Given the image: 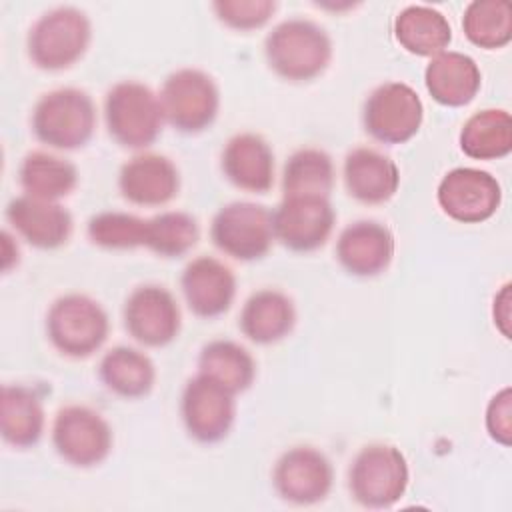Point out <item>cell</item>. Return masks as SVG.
Masks as SVG:
<instances>
[{"mask_svg":"<svg viewBox=\"0 0 512 512\" xmlns=\"http://www.w3.org/2000/svg\"><path fill=\"white\" fill-rule=\"evenodd\" d=\"M264 56L270 70L280 78L288 82H310L330 66L332 40L314 20L288 18L268 32Z\"/></svg>","mask_w":512,"mask_h":512,"instance_id":"obj_1","label":"cell"},{"mask_svg":"<svg viewBox=\"0 0 512 512\" xmlns=\"http://www.w3.org/2000/svg\"><path fill=\"white\" fill-rule=\"evenodd\" d=\"M96 130V104L80 88H56L40 96L32 110V132L38 142L56 150L86 146Z\"/></svg>","mask_w":512,"mask_h":512,"instance_id":"obj_2","label":"cell"},{"mask_svg":"<svg viewBox=\"0 0 512 512\" xmlns=\"http://www.w3.org/2000/svg\"><path fill=\"white\" fill-rule=\"evenodd\" d=\"M90 40L92 24L88 16L74 6H56L30 26L26 52L36 68L60 72L86 54Z\"/></svg>","mask_w":512,"mask_h":512,"instance_id":"obj_3","label":"cell"},{"mask_svg":"<svg viewBox=\"0 0 512 512\" xmlns=\"http://www.w3.org/2000/svg\"><path fill=\"white\" fill-rule=\"evenodd\" d=\"M104 122L110 138L132 150L156 142L164 126L160 96L138 80L116 82L104 98Z\"/></svg>","mask_w":512,"mask_h":512,"instance_id":"obj_4","label":"cell"},{"mask_svg":"<svg viewBox=\"0 0 512 512\" xmlns=\"http://www.w3.org/2000/svg\"><path fill=\"white\" fill-rule=\"evenodd\" d=\"M110 332L106 310L94 298L78 292L64 294L46 312V336L64 356L80 360L102 348Z\"/></svg>","mask_w":512,"mask_h":512,"instance_id":"obj_5","label":"cell"},{"mask_svg":"<svg viewBox=\"0 0 512 512\" xmlns=\"http://www.w3.org/2000/svg\"><path fill=\"white\" fill-rule=\"evenodd\" d=\"M410 468L400 448L384 442L364 446L348 470L352 498L372 510L392 508L406 492Z\"/></svg>","mask_w":512,"mask_h":512,"instance_id":"obj_6","label":"cell"},{"mask_svg":"<svg viewBox=\"0 0 512 512\" xmlns=\"http://www.w3.org/2000/svg\"><path fill=\"white\" fill-rule=\"evenodd\" d=\"M164 120L182 134H200L210 128L220 110V90L214 78L200 68H180L166 76L160 90Z\"/></svg>","mask_w":512,"mask_h":512,"instance_id":"obj_7","label":"cell"},{"mask_svg":"<svg viewBox=\"0 0 512 512\" xmlns=\"http://www.w3.org/2000/svg\"><path fill=\"white\" fill-rule=\"evenodd\" d=\"M424 104L418 92L398 80L376 86L362 106V126L376 142L394 146L412 140L422 126Z\"/></svg>","mask_w":512,"mask_h":512,"instance_id":"obj_8","label":"cell"},{"mask_svg":"<svg viewBox=\"0 0 512 512\" xmlns=\"http://www.w3.org/2000/svg\"><path fill=\"white\" fill-rule=\"evenodd\" d=\"M210 240L222 254L234 260H260L274 242L272 212L256 202H230L214 214Z\"/></svg>","mask_w":512,"mask_h":512,"instance_id":"obj_9","label":"cell"},{"mask_svg":"<svg viewBox=\"0 0 512 512\" xmlns=\"http://www.w3.org/2000/svg\"><path fill=\"white\" fill-rule=\"evenodd\" d=\"M112 428L106 418L90 406H62L52 424V446L56 454L76 468L102 464L112 450Z\"/></svg>","mask_w":512,"mask_h":512,"instance_id":"obj_10","label":"cell"},{"mask_svg":"<svg viewBox=\"0 0 512 512\" xmlns=\"http://www.w3.org/2000/svg\"><path fill=\"white\" fill-rule=\"evenodd\" d=\"M180 416L190 438L200 444L222 442L236 420L234 394L198 372L180 396Z\"/></svg>","mask_w":512,"mask_h":512,"instance_id":"obj_11","label":"cell"},{"mask_svg":"<svg viewBox=\"0 0 512 512\" xmlns=\"http://www.w3.org/2000/svg\"><path fill=\"white\" fill-rule=\"evenodd\" d=\"M122 318L126 332L148 348L168 346L182 328L178 300L160 284L136 286L124 302Z\"/></svg>","mask_w":512,"mask_h":512,"instance_id":"obj_12","label":"cell"},{"mask_svg":"<svg viewBox=\"0 0 512 512\" xmlns=\"http://www.w3.org/2000/svg\"><path fill=\"white\" fill-rule=\"evenodd\" d=\"M436 200L448 218L462 224H480L500 208L502 186L486 170L460 166L442 176Z\"/></svg>","mask_w":512,"mask_h":512,"instance_id":"obj_13","label":"cell"},{"mask_svg":"<svg viewBox=\"0 0 512 512\" xmlns=\"http://www.w3.org/2000/svg\"><path fill=\"white\" fill-rule=\"evenodd\" d=\"M336 222L324 196H284L272 212L274 240L292 252H314L326 244Z\"/></svg>","mask_w":512,"mask_h":512,"instance_id":"obj_14","label":"cell"},{"mask_svg":"<svg viewBox=\"0 0 512 512\" xmlns=\"http://www.w3.org/2000/svg\"><path fill=\"white\" fill-rule=\"evenodd\" d=\"M334 482V468L324 452L314 446L288 448L274 464L272 486L276 494L296 506L322 502Z\"/></svg>","mask_w":512,"mask_h":512,"instance_id":"obj_15","label":"cell"},{"mask_svg":"<svg viewBox=\"0 0 512 512\" xmlns=\"http://www.w3.org/2000/svg\"><path fill=\"white\" fill-rule=\"evenodd\" d=\"M180 288L190 312L210 320L230 310L236 296V276L222 260L198 256L184 266Z\"/></svg>","mask_w":512,"mask_h":512,"instance_id":"obj_16","label":"cell"},{"mask_svg":"<svg viewBox=\"0 0 512 512\" xmlns=\"http://www.w3.org/2000/svg\"><path fill=\"white\" fill-rule=\"evenodd\" d=\"M394 250V234L376 220H356L336 240V260L348 274L358 278L382 274L390 266Z\"/></svg>","mask_w":512,"mask_h":512,"instance_id":"obj_17","label":"cell"},{"mask_svg":"<svg viewBox=\"0 0 512 512\" xmlns=\"http://www.w3.org/2000/svg\"><path fill=\"white\" fill-rule=\"evenodd\" d=\"M118 190L130 204L164 206L178 196L180 172L168 156L142 152L122 164Z\"/></svg>","mask_w":512,"mask_h":512,"instance_id":"obj_18","label":"cell"},{"mask_svg":"<svg viewBox=\"0 0 512 512\" xmlns=\"http://www.w3.org/2000/svg\"><path fill=\"white\" fill-rule=\"evenodd\" d=\"M8 224L34 248L54 250L64 246L74 230V220L68 208L60 202L18 196L6 206Z\"/></svg>","mask_w":512,"mask_h":512,"instance_id":"obj_19","label":"cell"},{"mask_svg":"<svg viewBox=\"0 0 512 512\" xmlns=\"http://www.w3.org/2000/svg\"><path fill=\"white\" fill-rule=\"evenodd\" d=\"M220 168L224 178L244 192L266 194L274 184V152L254 132L234 134L224 144Z\"/></svg>","mask_w":512,"mask_h":512,"instance_id":"obj_20","label":"cell"},{"mask_svg":"<svg viewBox=\"0 0 512 512\" xmlns=\"http://www.w3.org/2000/svg\"><path fill=\"white\" fill-rule=\"evenodd\" d=\"M342 176L348 196L362 204H384L400 186L396 162L368 146H358L346 154Z\"/></svg>","mask_w":512,"mask_h":512,"instance_id":"obj_21","label":"cell"},{"mask_svg":"<svg viewBox=\"0 0 512 512\" xmlns=\"http://www.w3.org/2000/svg\"><path fill=\"white\" fill-rule=\"evenodd\" d=\"M424 84L438 104L462 108L476 98L482 86V72L472 56L444 50L430 58L424 70Z\"/></svg>","mask_w":512,"mask_h":512,"instance_id":"obj_22","label":"cell"},{"mask_svg":"<svg viewBox=\"0 0 512 512\" xmlns=\"http://www.w3.org/2000/svg\"><path fill=\"white\" fill-rule=\"evenodd\" d=\"M240 332L254 344H276L296 326V308L288 294L262 288L248 296L238 318Z\"/></svg>","mask_w":512,"mask_h":512,"instance_id":"obj_23","label":"cell"},{"mask_svg":"<svg viewBox=\"0 0 512 512\" xmlns=\"http://www.w3.org/2000/svg\"><path fill=\"white\" fill-rule=\"evenodd\" d=\"M46 414L40 396L22 384H4L0 394V432L14 448H32L40 442Z\"/></svg>","mask_w":512,"mask_h":512,"instance_id":"obj_24","label":"cell"},{"mask_svg":"<svg viewBox=\"0 0 512 512\" xmlns=\"http://www.w3.org/2000/svg\"><path fill=\"white\" fill-rule=\"evenodd\" d=\"M98 378L108 392L124 400L144 398L156 382V366L148 354L132 346L110 348L100 364Z\"/></svg>","mask_w":512,"mask_h":512,"instance_id":"obj_25","label":"cell"},{"mask_svg":"<svg viewBox=\"0 0 512 512\" xmlns=\"http://www.w3.org/2000/svg\"><path fill=\"white\" fill-rule=\"evenodd\" d=\"M396 42L414 56H436L452 42V26L448 18L424 4H410L394 18Z\"/></svg>","mask_w":512,"mask_h":512,"instance_id":"obj_26","label":"cell"},{"mask_svg":"<svg viewBox=\"0 0 512 512\" xmlns=\"http://www.w3.org/2000/svg\"><path fill=\"white\" fill-rule=\"evenodd\" d=\"M18 182L28 196L58 202L60 198L70 196L76 188L78 170L62 156L32 150L20 162Z\"/></svg>","mask_w":512,"mask_h":512,"instance_id":"obj_27","label":"cell"},{"mask_svg":"<svg viewBox=\"0 0 512 512\" xmlns=\"http://www.w3.org/2000/svg\"><path fill=\"white\" fill-rule=\"evenodd\" d=\"M460 150L474 160H500L512 152V116L504 108L474 112L458 134Z\"/></svg>","mask_w":512,"mask_h":512,"instance_id":"obj_28","label":"cell"},{"mask_svg":"<svg viewBox=\"0 0 512 512\" xmlns=\"http://www.w3.org/2000/svg\"><path fill=\"white\" fill-rule=\"evenodd\" d=\"M198 372L222 384L234 396L246 392L256 378L252 354L234 340H212L198 356Z\"/></svg>","mask_w":512,"mask_h":512,"instance_id":"obj_29","label":"cell"},{"mask_svg":"<svg viewBox=\"0 0 512 512\" xmlns=\"http://www.w3.org/2000/svg\"><path fill=\"white\" fill-rule=\"evenodd\" d=\"M334 162L320 148H300L284 164V196H324L334 188Z\"/></svg>","mask_w":512,"mask_h":512,"instance_id":"obj_30","label":"cell"},{"mask_svg":"<svg viewBox=\"0 0 512 512\" xmlns=\"http://www.w3.org/2000/svg\"><path fill=\"white\" fill-rule=\"evenodd\" d=\"M462 30L478 48H504L512 40V8L506 0H474L464 8Z\"/></svg>","mask_w":512,"mask_h":512,"instance_id":"obj_31","label":"cell"},{"mask_svg":"<svg viewBox=\"0 0 512 512\" xmlns=\"http://www.w3.org/2000/svg\"><path fill=\"white\" fill-rule=\"evenodd\" d=\"M200 238L196 218L182 210H166L146 220L144 246L162 258L188 254Z\"/></svg>","mask_w":512,"mask_h":512,"instance_id":"obj_32","label":"cell"},{"mask_svg":"<svg viewBox=\"0 0 512 512\" xmlns=\"http://www.w3.org/2000/svg\"><path fill=\"white\" fill-rule=\"evenodd\" d=\"M86 234L94 246L104 250H132L144 246L146 220L128 212L106 210L88 220Z\"/></svg>","mask_w":512,"mask_h":512,"instance_id":"obj_33","label":"cell"},{"mask_svg":"<svg viewBox=\"0 0 512 512\" xmlns=\"http://www.w3.org/2000/svg\"><path fill=\"white\" fill-rule=\"evenodd\" d=\"M276 8L278 4L274 0H216L212 4L216 18L224 26L240 32L262 28Z\"/></svg>","mask_w":512,"mask_h":512,"instance_id":"obj_34","label":"cell"},{"mask_svg":"<svg viewBox=\"0 0 512 512\" xmlns=\"http://www.w3.org/2000/svg\"><path fill=\"white\" fill-rule=\"evenodd\" d=\"M486 432L488 436L502 444L510 446L512 442V392L504 386L492 396L486 408Z\"/></svg>","mask_w":512,"mask_h":512,"instance_id":"obj_35","label":"cell"},{"mask_svg":"<svg viewBox=\"0 0 512 512\" xmlns=\"http://www.w3.org/2000/svg\"><path fill=\"white\" fill-rule=\"evenodd\" d=\"M492 316L494 324L504 334V338H510V284H504L502 290L496 294Z\"/></svg>","mask_w":512,"mask_h":512,"instance_id":"obj_36","label":"cell"},{"mask_svg":"<svg viewBox=\"0 0 512 512\" xmlns=\"http://www.w3.org/2000/svg\"><path fill=\"white\" fill-rule=\"evenodd\" d=\"M10 246H12V236L4 230L2 232V254H4V272H8L10 268H12V264L16 262L18 264V250H10Z\"/></svg>","mask_w":512,"mask_h":512,"instance_id":"obj_37","label":"cell"}]
</instances>
